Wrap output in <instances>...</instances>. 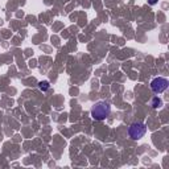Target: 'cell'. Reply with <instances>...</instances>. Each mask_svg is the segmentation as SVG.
Wrapping results in <instances>:
<instances>
[{"label": "cell", "mask_w": 169, "mask_h": 169, "mask_svg": "<svg viewBox=\"0 0 169 169\" xmlns=\"http://www.w3.org/2000/svg\"><path fill=\"white\" fill-rule=\"evenodd\" d=\"M169 86V81L166 78H163V77H157V78L152 79L151 82V90L153 91L155 94H161L168 89Z\"/></svg>", "instance_id": "3957f363"}, {"label": "cell", "mask_w": 169, "mask_h": 169, "mask_svg": "<svg viewBox=\"0 0 169 169\" xmlns=\"http://www.w3.org/2000/svg\"><path fill=\"white\" fill-rule=\"evenodd\" d=\"M147 132V125L144 123H134L128 128V136L132 140H139L145 135Z\"/></svg>", "instance_id": "7a4b0ae2"}, {"label": "cell", "mask_w": 169, "mask_h": 169, "mask_svg": "<svg viewBox=\"0 0 169 169\" xmlns=\"http://www.w3.org/2000/svg\"><path fill=\"white\" fill-rule=\"evenodd\" d=\"M157 1H159V0H148V3H149L151 5H155V4H157Z\"/></svg>", "instance_id": "8992f818"}, {"label": "cell", "mask_w": 169, "mask_h": 169, "mask_svg": "<svg viewBox=\"0 0 169 169\" xmlns=\"http://www.w3.org/2000/svg\"><path fill=\"white\" fill-rule=\"evenodd\" d=\"M111 114V106L107 102H98L91 108V116L95 120H104Z\"/></svg>", "instance_id": "6da1fadb"}, {"label": "cell", "mask_w": 169, "mask_h": 169, "mask_svg": "<svg viewBox=\"0 0 169 169\" xmlns=\"http://www.w3.org/2000/svg\"><path fill=\"white\" fill-rule=\"evenodd\" d=\"M38 89L41 91H46L50 89V83L48 81H41V82H38Z\"/></svg>", "instance_id": "277c9868"}, {"label": "cell", "mask_w": 169, "mask_h": 169, "mask_svg": "<svg viewBox=\"0 0 169 169\" xmlns=\"http://www.w3.org/2000/svg\"><path fill=\"white\" fill-rule=\"evenodd\" d=\"M161 106H163V100L160 99L159 97L153 98V100H152V107H153V108H159V107H161Z\"/></svg>", "instance_id": "5b68a950"}]
</instances>
